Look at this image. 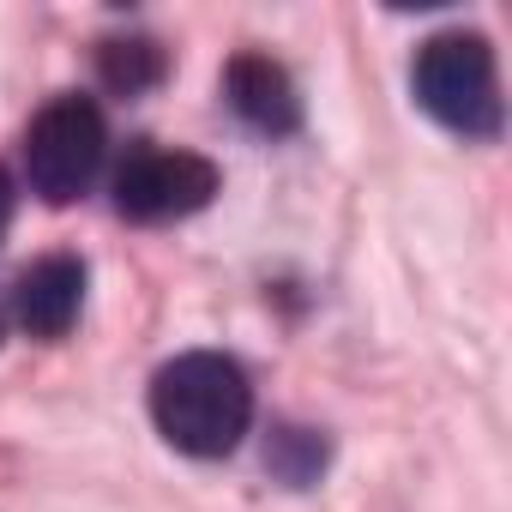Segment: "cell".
Segmentation results:
<instances>
[{
  "label": "cell",
  "mask_w": 512,
  "mask_h": 512,
  "mask_svg": "<svg viewBox=\"0 0 512 512\" xmlns=\"http://www.w3.org/2000/svg\"><path fill=\"white\" fill-rule=\"evenodd\" d=\"M410 85H416V103L440 127H452L464 139H494L500 133V79H494V49L482 37L446 31V37L422 43Z\"/></svg>",
  "instance_id": "2"
},
{
  "label": "cell",
  "mask_w": 512,
  "mask_h": 512,
  "mask_svg": "<svg viewBox=\"0 0 512 512\" xmlns=\"http://www.w3.org/2000/svg\"><path fill=\"white\" fill-rule=\"evenodd\" d=\"M103 79H109L121 97H139L145 85L163 79V49H157V43H109V49H103Z\"/></svg>",
  "instance_id": "8"
},
{
  "label": "cell",
  "mask_w": 512,
  "mask_h": 512,
  "mask_svg": "<svg viewBox=\"0 0 512 512\" xmlns=\"http://www.w3.org/2000/svg\"><path fill=\"white\" fill-rule=\"evenodd\" d=\"M79 302H85V266L73 253H49L37 260L19 290H13V320L31 332V338H61L73 320H79Z\"/></svg>",
  "instance_id": "6"
},
{
  "label": "cell",
  "mask_w": 512,
  "mask_h": 512,
  "mask_svg": "<svg viewBox=\"0 0 512 512\" xmlns=\"http://www.w3.org/2000/svg\"><path fill=\"white\" fill-rule=\"evenodd\" d=\"M266 464H272L284 482L308 488V482L326 470V440H320L314 428H278V434H272V452H266Z\"/></svg>",
  "instance_id": "7"
},
{
  "label": "cell",
  "mask_w": 512,
  "mask_h": 512,
  "mask_svg": "<svg viewBox=\"0 0 512 512\" xmlns=\"http://www.w3.org/2000/svg\"><path fill=\"white\" fill-rule=\"evenodd\" d=\"M223 97L253 133H296L302 127V97L272 55H235L223 73Z\"/></svg>",
  "instance_id": "5"
},
{
  "label": "cell",
  "mask_w": 512,
  "mask_h": 512,
  "mask_svg": "<svg viewBox=\"0 0 512 512\" xmlns=\"http://www.w3.org/2000/svg\"><path fill=\"white\" fill-rule=\"evenodd\" d=\"M217 193V169L199 151H169V145H139L115 169V211L133 223H169L205 211Z\"/></svg>",
  "instance_id": "4"
},
{
  "label": "cell",
  "mask_w": 512,
  "mask_h": 512,
  "mask_svg": "<svg viewBox=\"0 0 512 512\" xmlns=\"http://www.w3.org/2000/svg\"><path fill=\"white\" fill-rule=\"evenodd\" d=\"M103 151H109V127H103V109L91 97H55L31 133H25V175H31V193H43L49 205H67L79 199L97 169H103Z\"/></svg>",
  "instance_id": "3"
},
{
  "label": "cell",
  "mask_w": 512,
  "mask_h": 512,
  "mask_svg": "<svg viewBox=\"0 0 512 512\" xmlns=\"http://www.w3.org/2000/svg\"><path fill=\"white\" fill-rule=\"evenodd\" d=\"M151 416L163 440L187 458H223L241 446L253 422V386L235 356L223 350H187L157 368L151 380Z\"/></svg>",
  "instance_id": "1"
},
{
  "label": "cell",
  "mask_w": 512,
  "mask_h": 512,
  "mask_svg": "<svg viewBox=\"0 0 512 512\" xmlns=\"http://www.w3.org/2000/svg\"><path fill=\"white\" fill-rule=\"evenodd\" d=\"M7 223H13V181L0 169V235H7Z\"/></svg>",
  "instance_id": "9"
}]
</instances>
